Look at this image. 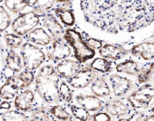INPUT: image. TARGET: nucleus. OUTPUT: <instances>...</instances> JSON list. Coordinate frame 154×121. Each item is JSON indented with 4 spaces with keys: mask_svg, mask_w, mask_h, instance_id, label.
<instances>
[{
    "mask_svg": "<svg viewBox=\"0 0 154 121\" xmlns=\"http://www.w3.org/2000/svg\"><path fill=\"white\" fill-rule=\"evenodd\" d=\"M60 76L51 64L41 67L35 75L34 91L45 104L55 105L61 102L59 96Z\"/></svg>",
    "mask_w": 154,
    "mask_h": 121,
    "instance_id": "nucleus-1",
    "label": "nucleus"
},
{
    "mask_svg": "<svg viewBox=\"0 0 154 121\" xmlns=\"http://www.w3.org/2000/svg\"><path fill=\"white\" fill-rule=\"evenodd\" d=\"M34 72L24 69L19 74L8 77L5 82L0 86V99L11 100L19 89L29 88L35 79Z\"/></svg>",
    "mask_w": 154,
    "mask_h": 121,
    "instance_id": "nucleus-2",
    "label": "nucleus"
},
{
    "mask_svg": "<svg viewBox=\"0 0 154 121\" xmlns=\"http://www.w3.org/2000/svg\"><path fill=\"white\" fill-rule=\"evenodd\" d=\"M63 38L73 49L74 58L81 64L93 59L96 54L94 49L85 43L81 34L74 29H66Z\"/></svg>",
    "mask_w": 154,
    "mask_h": 121,
    "instance_id": "nucleus-3",
    "label": "nucleus"
},
{
    "mask_svg": "<svg viewBox=\"0 0 154 121\" xmlns=\"http://www.w3.org/2000/svg\"><path fill=\"white\" fill-rule=\"evenodd\" d=\"M80 6L86 22L103 31L114 34L97 0H80Z\"/></svg>",
    "mask_w": 154,
    "mask_h": 121,
    "instance_id": "nucleus-4",
    "label": "nucleus"
},
{
    "mask_svg": "<svg viewBox=\"0 0 154 121\" xmlns=\"http://www.w3.org/2000/svg\"><path fill=\"white\" fill-rule=\"evenodd\" d=\"M44 48L29 42L23 43L20 48L19 54L24 69L34 72L40 68L47 60Z\"/></svg>",
    "mask_w": 154,
    "mask_h": 121,
    "instance_id": "nucleus-5",
    "label": "nucleus"
},
{
    "mask_svg": "<svg viewBox=\"0 0 154 121\" xmlns=\"http://www.w3.org/2000/svg\"><path fill=\"white\" fill-rule=\"evenodd\" d=\"M154 85L151 83H144L133 90L126 98L128 102L134 110H146L151 108L154 100Z\"/></svg>",
    "mask_w": 154,
    "mask_h": 121,
    "instance_id": "nucleus-6",
    "label": "nucleus"
},
{
    "mask_svg": "<svg viewBox=\"0 0 154 121\" xmlns=\"http://www.w3.org/2000/svg\"><path fill=\"white\" fill-rule=\"evenodd\" d=\"M40 20V17L30 10L16 16L9 28L11 31L10 32L23 37L39 25Z\"/></svg>",
    "mask_w": 154,
    "mask_h": 121,
    "instance_id": "nucleus-7",
    "label": "nucleus"
},
{
    "mask_svg": "<svg viewBox=\"0 0 154 121\" xmlns=\"http://www.w3.org/2000/svg\"><path fill=\"white\" fill-rule=\"evenodd\" d=\"M45 48L47 60L54 63L68 58L72 54L71 46L63 38L52 39L50 45Z\"/></svg>",
    "mask_w": 154,
    "mask_h": 121,
    "instance_id": "nucleus-8",
    "label": "nucleus"
},
{
    "mask_svg": "<svg viewBox=\"0 0 154 121\" xmlns=\"http://www.w3.org/2000/svg\"><path fill=\"white\" fill-rule=\"evenodd\" d=\"M98 73L89 65L86 66L81 69L72 77L66 79V82L74 88L83 89L91 84L93 80L98 76Z\"/></svg>",
    "mask_w": 154,
    "mask_h": 121,
    "instance_id": "nucleus-9",
    "label": "nucleus"
},
{
    "mask_svg": "<svg viewBox=\"0 0 154 121\" xmlns=\"http://www.w3.org/2000/svg\"><path fill=\"white\" fill-rule=\"evenodd\" d=\"M106 113L117 118L129 116L134 111L126 99H112L103 105Z\"/></svg>",
    "mask_w": 154,
    "mask_h": 121,
    "instance_id": "nucleus-10",
    "label": "nucleus"
},
{
    "mask_svg": "<svg viewBox=\"0 0 154 121\" xmlns=\"http://www.w3.org/2000/svg\"><path fill=\"white\" fill-rule=\"evenodd\" d=\"M14 99L15 108L25 113L30 111L37 105L35 91L28 88L19 89Z\"/></svg>",
    "mask_w": 154,
    "mask_h": 121,
    "instance_id": "nucleus-11",
    "label": "nucleus"
},
{
    "mask_svg": "<svg viewBox=\"0 0 154 121\" xmlns=\"http://www.w3.org/2000/svg\"><path fill=\"white\" fill-rule=\"evenodd\" d=\"M109 81L113 93L118 97L126 96L136 87L137 85L132 80L120 76L117 73L109 75Z\"/></svg>",
    "mask_w": 154,
    "mask_h": 121,
    "instance_id": "nucleus-12",
    "label": "nucleus"
},
{
    "mask_svg": "<svg viewBox=\"0 0 154 121\" xmlns=\"http://www.w3.org/2000/svg\"><path fill=\"white\" fill-rule=\"evenodd\" d=\"M39 26L43 27L50 34L52 39L63 38L65 29L52 12L41 17Z\"/></svg>",
    "mask_w": 154,
    "mask_h": 121,
    "instance_id": "nucleus-13",
    "label": "nucleus"
},
{
    "mask_svg": "<svg viewBox=\"0 0 154 121\" xmlns=\"http://www.w3.org/2000/svg\"><path fill=\"white\" fill-rule=\"evenodd\" d=\"M25 42L42 47L50 45L52 38L50 34L41 26H37L23 37Z\"/></svg>",
    "mask_w": 154,
    "mask_h": 121,
    "instance_id": "nucleus-14",
    "label": "nucleus"
},
{
    "mask_svg": "<svg viewBox=\"0 0 154 121\" xmlns=\"http://www.w3.org/2000/svg\"><path fill=\"white\" fill-rule=\"evenodd\" d=\"M55 68L60 77L68 79L75 75L82 66L78 60L66 58L57 62Z\"/></svg>",
    "mask_w": 154,
    "mask_h": 121,
    "instance_id": "nucleus-15",
    "label": "nucleus"
},
{
    "mask_svg": "<svg viewBox=\"0 0 154 121\" xmlns=\"http://www.w3.org/2000/svg\"><path fill=\"white\" fill-rule=\"evenodd\" d=\"M130 50L126 49L120 45L106 43L99 49V53L102 57L116 61L127 56Z\"/></svg>",
    "mask_w": 154,
    "mask_h": 121,
    "instance_id": "nucleus-16",
    "label": "nucleus"
},
{
    "mask_svg": "<svg viewBox=\"0 0 154 121\" xmlns=\"http://www.w3.org/2000/svg\"><path fill=\"white\" fill-rule=\"evenodd\" d=\"M77 102L81 107L90 112H99L103 108V102L95 95L78 94L75 96Z\"/></svg>",
    "mask_w": 154,
    "mask_h": 121,
    "instance_id": "nucleus-17",
    "label": "nucleus"
},
{
    "mask_svg": "<svg viewBox=\"0 0 154 121\" xmlns=\"http://www.w3.org/2000/svg\"><path fill=\"white\" fill-rule=\"evenodd\" d=\"M70 2L56 4L53 13L60 22L67 27H72L75 23V17L72 10L69 8Z\"/></svg>",
    "mask_w": 154,
    "mask_h": 121,
    "instance_id": "nucleus-18",
    "label": "nucleus"
},
{
    "mask_svg": "<svg viewBox=\"0 0 154 121\" xmlns=\"http://www.w3.org/2000/svg\"><path fill=\"white\" fill-rule=\"evenodd\" d=\"M130 53L134 57L144 60H152L154 58V43L143 42L134 45L130 49Z\"/></svg>",
    "mask_w": 154,
    "mask_h": 121,
    "instance_id": "nucleus-19",
    "label": "nucleus"
},
{
    "mask_svg": "<svg viewBox=\"0 0 154 121\" xmlns=\"http://www.w3.org/2000/svg\"><path fill=\"white\" fill-rule=\"evenodd\" d=\"M32 0H3V4L11 14L17 16L26 9L31 8Z\"/></svg>",
    "mask_w": 154,
    "mask_h": 121,
    "instance_id": "nucleus-20",
    "label": "nucleus"
},
{
    "mask_svg": "<svg viewBox=\"0 0 154 121\" xmlns=\"http://www.w3.org/2000/svg\"><path fill=\"white\" fill-rule=\"evenodd\" d=\"M5 62L7 68L14 74L19 73L23 68L21 56L13 49H7Z\"/></svg>",
    "mask_w": 154,
    "mask_h": 121,
    "instance_id": "nucleus-21",
    "label": "nucleus"
},
{
    "mask_svg": "<svg viewBox=\"0 0 154 121\" xmlns=\"http://www.w3.org/2000/svg\"><path fill=\"white\" fill-rule=\"evenodd\" d=\"M55 0H32L31 10L40 17L52 12L56 6Z\"/></svg>",
    "mask_w": 154,
    "mask_h": 121,
    "instance_id": "nucleus-22",
    "label": "nucleus"
},
{
    "mask_svg": "<svg viewBox=\"0 0 154 121\" xmlns=\"http://www.w3.org/2000/svg\"><path fill=\"white\" fill-rule=\"evenodd\" d=\"M92 93L99 97L108 96L111 94V89L106 78L103 76H97L93 80L91 85Z\"/></svg>",
    "mask_w": 154,
    "mask_h": 121,
    "instance_id": "nucleus-23",
    "label": "nucleus"
},
{
    "mask_svg": "<svg viewBox=\"0 0 154 121\" xmlns=\"http://www.w3.org/2000/svg\"><path fill=\"white\" fill-rule=\"evenodd\" d=\"M49 105H35L32 110L26 113L29 121H50L55 118L49 112Z\"/></svg>",
    "mask_w": 154,
    "mask_h": 121,
    "instance_id": "nucleus-24",
    "label": "nucleus"
},
{
    "mask_svg": "<svg viewBox=\"0 0 154 121\" xmlns=\"http://www.w3.org/2000/svg\"><path fill=\"white\" fill-rule=\"evenodd\" d=\"M117 72L137 76L141 69L138 63L133 59H127L116 65Z\"/></svg>",
    "mask_w": 154,
    "mask_h": 121,
    "instance_id": "nucleus-25",
    "label": "nucleus"
},
{
    "mask_svg": "<svg viewBox=\"0 0 154 121\" xmlns=\"http://www.w3.org/2000/svg\"><path fill=\"white\" fill-rule=\"evenodd\" d=\"M116 64L114 61L104 58H97L89 65L91 68L102 73H109L112 72Z\"/></svg>",
    "mask_w": 154,
    "mask_h": 121,
    "instance_id": "nucleus-26",
    "label": "nucleus"
},
{
    "mask_svg": "<svg viewBox=\"0 0 154 121\" xmlns=\"http://www.w3.org/2000/svg\"><path fill=\"white\" fill-rule=\"evenodd\" d=\"M49 112L54 118L63 121H72L74 118L65 107L60 104L49 106Z\"/></svg>",
    "mask_w": 154,
    "mask_h": 121,
    "instance_id": "nucleus-27",
    "label": "nucleus"
},
{
    "mask_svg": "<svg viewBox=\"0 0 154 121\" xmlns=\"http://www.w3.org/2000/svg\"><path fill=\"white\" fill-rule=\"evenodd\" d=\"M154 63L152 62L141 67V69L137 75L139 84H144L154 81Z\"/></svg>",
    "mask_w": 154,
    "mask_h": 121,
    "instance_id": "nucleus-28",
    "label": "nucleus"
},
{
    "mask_svg": "<svg viewBox=\"0 0 154 121\" xmlns=\"http://www.w3.org/2000/svg\"><path fill=\"white\" fill-rule=\"evenodd\" d=\"M3 37L5 45L8 49H10L15 50L19 49L25 42L23 37L12 32L6 31Z\"/></svg>",
    "mask_w": 154,
    "mask_h": 121,
    "instance_id": "nucleus-29",
    "label": "nucleus"
},
{
    "mask_svg": "<svg viewBox=\"0 0 154 121\" xmlns=\"http://www.w3.org/2000/svg\"><path fill=\"white\" fill-rule=\"evenodd\" d=\"M59 96L60 101L70 104L73 100L74 94L68 83L63 80L60 81L59 86Z\"/></svg>",
    "mask_w": 154,
    "mask_h": 121,
    "instance_id": "nucleus-30",
    "label": "nucleus"
},
{
    "mask_svg": "<svg viewBox=\"0 0 154 121\" xmlns=\"http://www.w3.org/2000/svg\"><path fill=\"white\" fill-rule=\"evenodd\" d=\"M2 121H29L26 114L17 110H8L0 116Z\"/></svg>",
    "mask_w": 154,
    "mask_h": 121,
    "instance_id": "nucleus-31",
    "label": "nucleus"
},
{
    "mask_svg": "<svg viewBox=\"0 0 154 121\" xmlns=\"http://www.w3.org/2000/svg\"><path fill=\"white\" fill-rule=\"evenodd\" d=\"M12 15L3 5H0V34L6 32L13 20Z\"/></svg>",
    "mask_w": 154,
    "mask_h": 121,
    "instance_id": "nucleus-32",
    "label": "nucleus"
},
{
    "mask_svg": "<svg viewBox=\"0 0 154 121\" xmlns=\"http://www.w3.org/2000/svg\"><path fill=\"white\" fill-rule=\"evenodd\" d=\"M69 110L75 119L83 121L91 120V115H90L88 111L82 107H77L73 105H69Z\"/></svg>",
    "mask_w": 154,
    "mask_h": 121,
    "instance_id": "nucleus-33",
    "label": "nucleus"
},
{
    "mask_svg": "<svg viewBox=\"0 0 154 121\" xmlns=\"http://www.w3.org/2000/svg\"><path fill=\"white\" fill-rule=\"evenodd\" d=\"M153 114V113H152ZM152 114H146L145 112L140 111L134 110L127 118L118 119L119 121H151L152 120Z\"/></svg>",
    "mask_w": 154,
    "mask_h": 121,
    "instance_id": "nucleus-34",
    "label": "nucleus"
},
{
    "mask_svg": "<svg viewBox=\"0 0 154 121\" xmlns=\"http://www.w3.org/2000/svg\"><path fill=\"white\" fill-rule=\"evenodd\" d=\"M81 35L85 43L92 49H99L103 46V42L101 40L93 37H90L85 32H83Z\"/></svg>",
    "mask_w": 154,
    "mask_h": 121,
    "instance_id": "nucleus-35",
    "label": "nucleus"
},
{
    "mask_svg": "<svg viewBox=\"0 0 154 121\" xmlns=\"http://www.w3.org/2000/svg\"><path fill=\"white\" fill-rule=\"evenodd\" d=\"M91 120L94 121H111L112 118L109 114L106 112H97L91 115Z\"/></svg>",
    "mask_w": 154,
    "mask_h": 121,
    "instance_id": "nucleus-36",
    "label": "nucleus"
},
{
    "mask_svg": "<svg viewBox=\"0 0 154 121\" xmlns=\"http://www.w3.org/2000/svg\"><path fill=\"white\" fill-rule=\"evenodd\" d=\"M100 7L104 12V14L109 10V8L118 0H97Z\"/></svg>",
    "mask_w": 154,
    "mask_h": 121,
    "instance_id": "nucleus-37",
    "label": "nucleus"
},
{
    "mask_svg": "<svg viewBox=\"0 0 154 121\" xmlns=\"http://www.w3.org/2000/svg\"><path fill=\"white\" fill-rule=\"evenodd\" d=\"M11 108V105L9 102H8L7 100H4L3 102L0 104V110L4 109V110H9Z\"/></svg>",
    "mask_w": 154,
    "mask_h": 121,
    "instance_id": "nucleus-38",
    "label": "nucleus"
},
{
    "mask_svg": "<svg viewBox=\"0 0 154 121\" xmlns=\"http://www.w3.org/2000/svg\"><path fill=\"white\" fill-rule=\"evenodd\" d=\"M55 2L57 4H62L69 3L70 2V0H55Z\"/></svg>",
    "mask_w": 154,
    "mask_h": 121,
    "instance_id": "nucleus-39",
    "label": "nucleus"
},
{
    "mask_svg": "<svg viewBox=\"0 0 154 121\" xmlns=\"http://www.w3.org/2000/svg\"><path fill=\"white\" fill-rule=\"evenodd\" d=\"M3 0H0V4L3 3Z\"/></svg>",
    "mask_w": 154,
    "mask_h": 121,
    "instance_id": "nucleus-40",
    "label": "nucleus"
},
{
    "mask_svg": "<svg viewBox=\"0 0 154 121\" xmlns=\"http://www.w3.org/2000/svg\"><path fill=\"white\" fill-rule=\"evenodd\" d=\"M0 120H1V117H0Z\"/></svg>",
    "mask_w": 154,
    "mask_h": 121,
    "instance_id": "nucleus-41",
    "label": "nucleus"
}]
</instances>
